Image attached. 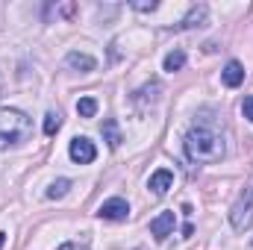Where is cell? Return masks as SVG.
I'll return each instance as SVG.
<instances>
[{"label":"cell","mask_w":253,"mask_h":250,"mask_svg":"<svg viewBox=\"0 0 253 250\" xmlns=\"http://www.w3.org/2000/svg\"><path fill=\"white\" fill-rule=\"evenodd\" d=\"M183 147H186V156H189L191 162H221L224 156H227V144H224V138L212 129V126L206 124H194L186 132V141H183Z\"/></svg>","instance_id":"obj_1"},{"label":"cell","mask_w":253,"mask_h":250,"mask_svg":"<svg viewBox=\"0 0 253 250\" xmlns=\"http://www.w3.org/2000/svg\"><path fill=\"white\" fill-rule=\"evenodd\" d=\"M33 132V121L9 106H0V150L6 147H18L21 141H27Z\"/></svg>","instance_id":"obj_2"},{"label":"cell","mask_w":253,"mask_h":250,"mask_svg":"<svg viewBox=\"0 0 253 250\" xmlns=\"http://www.w3.org/2000/svg\"><path fill=\"white\" fill-rule=\"evenodd\" d=\"M230 224H233V230H239V233H245V230L253 227V191L251 188H245V191L239 194V200L233 203V209H230Z\"/></svg>","instance_id":"obj_3"},{"label":"cell","mask_w":253,"mask_h":250,"mask_svg":"<svg viewBox=\"0 0 253 250\" xmlns=\"http://www.w3.org/2000/svg\"><path fill=\"white\" fill-rule=\"evenodd\" d=\"M68 153H71V159H74L77 165H91V162H94V156H97V147H94L85 135H77V138H71Z\"/></svg>","instance_id":"obj_4"},{"label":"cell","mask_w":253,"mask_h":250,"mask_svg":"<svg viewBox=\"0 0 253 250\" xmlns=\"http://www.w3.org/2000/svg\"><path fill=\"white\" fill-rule=\"evenodd\" d=\"M126 215H129V203L124 197H109L97 209V218H103V221H126Z\"/></svg>","instance_id":"obj_5"},{"label":"cell","mask_w":253,"mask_h":250,"mask_svg":"<svg viewBox=\"0 0 253 250\" xmlns=\"http://www.w3.org/2000/svg\"><path fill=\"white\" fill-rule=\"evenodd\" d=\"M174 212H162L150 221V236H156V242H165L171 233H174Z\"/></svg>","instance_id":"obj_6"},{"label":"cell","mask_w":253,"mask_h":250,"mask_svg":"<svg viewBox=\"0 0 253 250\" xmlns=\"http://www.w3.org/2000/svg\"><path fill=\"white\" fill-rule=\"evenodd\" d=\"M221 80H224L227 88H239V85L245 83V65L236 62V59H230V62L224 65V71H221Z\"/></svg>","instance_id":"obj_7"},{"label":"cell","mask_w":253,"mask_h":250,"mask_svg":"<svg viewBox=\"0 0 253 250\" xmlns=\"http://www.w3.org/2000/svg\"><path fill=\"white\" fill-rule=\"evenodd\" d=\"M65 65L68 68H74V71H80V74H91L97 62H94V56H88V53H80V50H71L68 56H65Z\"/></svg>","instance_id":"obj_8"},{"label":"cell","mask_w":253,"mask_h":250,"mask_svg":"<svg viewBox=\"0 0 253 250\" xmlns=\"http://www.w3.org/2000/svg\"><path fill=\"white\" fill-rule=\"evenodd\" d=\"M171 186H174V174H171L168 168L153 171V174H150V180H147V188H150L153 194H165Z\"/></svg>","instance_id":"obj_9"},{"label":"cell","mask_w":253,"mask_h":250,"mask_svg":"<svg viewBox=\"0 0 253 250\" xmlns=\"http://www.w3.org/2000/svg\"><path fill=\"white\" fill-rule=\"evenodd\" d=\"M206 18H209V6L206 3H197V6H191V12L180 21V30H194V27H203L206 24Z\"/></svg>","instance_id":"obj_10"},{"label":"cell","mask_w":253,"mask_h":250,"mask_svg":"<svg viewBox=\"0 0 253 250\" xmlns=\"http://www.w3.org/2000/svg\"><path fill=\"white\" fill-rule=\"evenodd\" d=\"M100 135H103V141H106L112 150H118V147H121V141H124V138H121V129H118V121H115V118H106V121L100 124Z\"/></svg>","instance_id":"obj_11"},{"label":"cell","mask_w":253,"mask_h":250,"mask_svg":"<svg viewBox=\"0 0 253 250\" xmlns=\"http://www.w3.org/2000/svg\"><path fill=\"white\" fill-rule=\"evenodd\" d=\"M159 91H162V85H159V83H147L144 88H138V91H135V103L144 109L147 103H156V100H159Z\"/></svg>","instance_id":"obj_12"},{"label":"cell","mask_w":253,"mask_h":250,"mask_svg":"<svg viewBox=\"0 0 253 250\" xmlns=\"http://www.w3.org/2000/svg\"><path fill=\"white\" fill-rule=\"evenodd\" d=\"M168 74H174V71H183L186 68V53L183 50H171L168 56H165V65H162Z\"/></svg>","instance_id":"obj_13"},{"label":"cell","mask_w":253,"mask_h":250,"mask_svg":"<svg viewBox=\"0 0 253 250\" xmlns=\"http://www.w3.org/2000/svg\"><path fill=\"white\" fill-rule=\"evenodd\" d=\"M77 112H80V118H94L97 115V100L94 97H80L77 100Z\"/></svg>","instance_id":"obj_14"},{"label":"cell","mask_w":253,"mask_h":250,"mask_svg":"<svg viewBox=\"0 0 253 250\" xmlns=\"http://www.w3.org/2000/svg\"><path fill=\"white\" fill-rule=\"evenodd\" d=\"M68 188H71V180H53V183H50V188H47V197H50V200H59V197H65V194H68Z\"/></svg>","instance_id":"obj_15"},{"label":"cell","mask_w":253,"mask_h":250,"mask_svg":"<svg viewBox=\"0 0 253 250\" xmlns=\"http://www.w3.org/2000/svg\"><path fill=\"white\" fill-rule=\"evenodd\" d=\"M59 126H62L59 112H47V115H44V135H56V132H59Z\"/></svg>","instance_id":"obj_16"},{"label":"cell","mask_w":253,"mask_h":250,"mask_svg":"<svg viewBox=\"0 0 253 250\" xmlns=\"http://www.w3.org/2000/svg\"><path fill=\"white\" fill-rule=\"evenodd\" d=\"M129 6H132V9H138V12H153V9H156L159 3H156V0H150V3H141V0H132Z\"/></svg>","instance_id":"obj_17"},{"label":"cell","mask_w":253,"mask_h":250,"mask_svg":"<svg viewBox=\"0 0 253 250\" xmlns=\"http://www.w3.org/2000/svg\"><path fill=\"white\" fill-rule=\"evenodd\" d=\"M242 115L253 124V94H251V97H245V103H242Z\"/></svg>","instance_id":"obj_18"},{"label":"cell","mask_w":253,"mask_h":250,"mask_svg":"<svg viewBox=\"0 0 253 250\" xmlns=\"http://www.w3.org/2000/svg\"><path fill=\"white\" fill-rule=\"evenodd\" d=\"M59 250H88V248H85L83 242H68V245H62Z\"/></svg>","instance_id":"obj_19"},{"label":"cell","mask_w":253,"mask_h":250,"mask_svg":"<svg viewBox=\"0 0 253 250\" xmlns=\"http://www.w3.org/2000/svg\"><path fill=\"white\" fill-rule=\"evenodd\" d=\"M3 242H6V233H0V248H3Z\"/></svg>","instance_id":"obj_20"}]
</instances>
